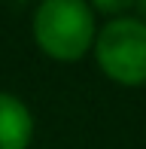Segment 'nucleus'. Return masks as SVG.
Instances as JSON below:
<instances>
[{
  "label": "nucleus",
  "mask_w": 146,
  "mask_h": 149,
  "mask_svg": "<svg viewBox=\"0 0 146 149\" xmlns=\"http://www.w3.org/2000/svg\"><path fill=\"white\" fill-rule=\"evenodd\" d=\"M34 37L46 55L76 61L95 43V9L82 0H46L34 15Z\"/></svg>",
  "instance_id": "1"
},
{
  "label": "nucleus",
  "mask_w": 146,
  "mask_h": 149,
  "mask_svg": "<svg viewBox=\"0 0 146 149\" xmlns=\"http://www.w3.org/2000/svg\"><path fill=\"white\" fill-rule=\"evenodd\" d=\"M95 9L97 12H128V9H134V3H128V0H97Z\"/></svg>",
  "instance_id": "4"
},
{
  "label": "nucleus",
  "mask_w": 146,
  "mask_h": 149,
  "mask_svg": "<svg viewBox=\"0 0 146 149\" xmlns=\"http://www.w3.org/2000/svg\"><path fill=\"white\" fill-rule=\"evenodd\" d=\"M101 70L122 85L146 82V22L134 15L110 18L95 40Z\"/></svg>",
  "instance_id": "2"
},
{
  "label": "nucleus",
  "mask_w": 146,
  "mask_h": 149,
  "mask_svg": "<svg viewBox=\"0 0 146 149\" xmlns=\"http://www.w3.org/2000/svg\"><path fill=\"white\" fill-rule=\"evenodd\" d=\"M34 137L31 110L9 91H0V149H28Z\"/></svg>",
  "instance_id": "3"
},
{
  "label": "nucleus",
  "mask_w": 146,
  "mask_h": 149,
  "mask_svg": "<svg viewBox=\"0 0 146 149\" xmlns=\"http://www.w3.org/2000/svg\"><path fill=\"white\" fill-rule=\"evenodd\" d=\"M134 9L140 12V22H146V0H140V3H134Z\"/></svg>",
  "instance_id": "5"
}]
</instances>
